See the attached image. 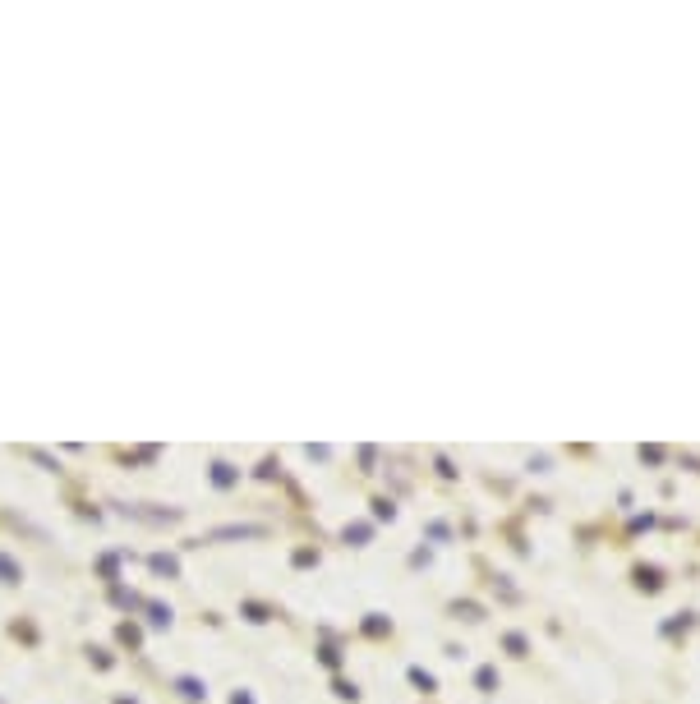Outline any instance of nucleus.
Instances as JSON below:
<instances>
[{
    "label": "nucleus",
    "instance_id": "obj_9",
    "mask_svg": "<svg viewBox=\"0 0 700 704\" xmlns=\"http://www.w3.org/2000/svg\"><path fill=\"white\" fill-rule=\"evenodd\" d=\"M161 447H139V452H124V465H139V461H157Z\"/></svg>",
    "mask_w": 700,
    "mask_h": 704
},
{
    "label": "nucleus",
    "instance_id": "obj_6",
    "mask_svg": "<svg viewBox=\"0 0 700 704\" xmlns=\"http://www.w3.org/2000/svg\"><path fill=\"white\" fill-rule=\"evenodd\" d=\"M175 690H180L184 700H203V695H208V686H203L198 677H175Z\"/></svg>",
    "mask_w": 700,
    "mask_h": 704
},
{
    "label": "nucleus",
    "instance_id": "obj_8",
    "mask_svg": "<svg viewBox=\"0 0 700 704\" xmlns=\"http://www.w3.org/2000/svg\"><path fill=\"white\" fill-rule=\"evenodd\" d=\"M9 631H14V640H23V644H37V626H33V622H23V617H18L14 626H9Z\"/></svg>",
    "mask_w": 700,
    "mask_h": 704
},
{
    "label": "nucleus",
    "instance_id": "obj_1",
    "mask_svg": "<svg viewBox=\"0 0 700 704\" xmlns=\"http://www.w3.org/2000/svg\"><path fill=\"white\" fill-rule=\"evenodd\" d=\"M120 562H124V553H102L97 557V575H102L106 585H115L120 580Z\"/></svg>",
    "mask_w": 700,
    "mask_h": 704
},
{
    "label": "nucleus",
    "instance_id": "obj_5",
    "mask_svg": "<svg viewBox=\"0 0 700 704\" xmlns=\"http://www.w3.org/2000/svg\"><path fill=\"white\" fill-rule=\"evenodd\" d=\"M18 580H23V566H18L9 553H0V585H18Z\"/></svg>",
    "mask_w": 700,
    "mask_h": 704
},
{
    "label": "nucleus",
    "instance_id": "obj_4",
    "mask_svg": "<svg viewBox=\"0 0 700 704\" xmlns=\"http://www.w3.org/2000/svg\"><path fill=\"white\" fill-rule=\"evenodd\" d=\"M111 603H115V608H124V612H139L148 599H139L134 590H120V585H111Z\"/></svg>",
    "mask_w": 700,
    "mask_h": 704
},
{
    "label": "nucleus",
    "instance_id": "obj_7",
    "mask_svg": "<svg viewBox=\"0 0 700 704\" xmlns=\"http://www.w3.org/2000/svg\"><path fill=\"white\" fill-rule=\"evenodd\" d=\"M143 612H148V622L157 626V631H166V626H171V608H166V603L152 599V603H143Z\"/></svg>",
    "mask_w": 700,
    "mask_h": 704
},
{
    "label": "nucleus",
    "instance_id": "obj_12",
    "mask_svg": "<svg viewBox=\"0 0 700 704\" xmlns=\"http://www.w3.org/2000/svg\"><path fill=\"white\" fill-rule=\"evenodd\" d=\"M212 484H217V488H230V484H235L230 465H212Z\"/></svg>",
    "mask_w": 700,
    "mask_h": 704
},
{
    "label": "nucleus",
    "instance_id": "obj_10",
    "mask_svg": "<svg viewBox=\"0 0 700 704\" xmlns=\"http://www.w3.org/2000/svg\"><path fill=\"white\" fill-rule=\"evenodd\" d=\"M23 456H28V461H37V465H46L51 474H60V461H51V456H46V452H37V447H23Z\"/></svg>",
    "mask_w": 700,
    "mask_h": 704
},
{
    "label": "nucleus",
    "instance_id": "obj_3",
    "mask_svg": "<svg viewBox=\"0 0 700 704\" xmlns=\"http://www.w3.org/2000/svg\"><path fill=\"white\" fill-rule=\"evenodd\" d=\"M115 640H120L124 649H143V631H139V622H120V626H115Z\"/></svg>",
    "mask_w": 700,
    "mask_h": 704
},
{
    "label": "nucleus",
    "instance_id": "obj_11",
    "mask_svg": "<svg viewBox=\"0 0 700 704\" xmlns=\"http://www.w3.org/2000/svg\"><path fill=\"white\" fill-rule=\"evenodd\" d=\"M88 658H92L97 668H111V663H115V658H111V649H102V644H88Z\"/></svg>",
    "mask_w": 700,
    "mask_h": 704
},
{
    "label": "nucleus",
    "instance_id": "obj_2",
    "mask_svg": "<svg viewBox=\"0 0 700 704\" xmlns=\"http://www.w3.org/2000/svg\"><path fill=\"white\" fill-rule=\"evenodd\" d=\"M148 566H152V575H166V580H175V575H180V562H175L171 553H152Z\"/></svg>",
    "mask_w": 700,
    "mask_h": 704
},
{
    "label": "nucleus",
    "instance_id": "obj_13",
    "mask_svg": "<svg viewBox=\"0 0 700 704\" xmlns=\"http://www.w3.org/2000/svg\"><path fill=\"white\" fill-rule=\"evenodd\" d=\"M115 704H139V700H134V695H115Z\"/></svg>",
    "mask_w": 700,
    "mask_h": 704
}]
</instances>
